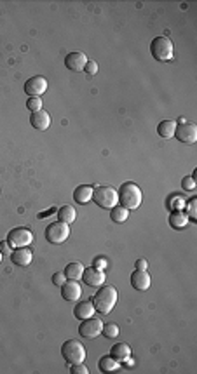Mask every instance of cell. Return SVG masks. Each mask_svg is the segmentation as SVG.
Here are the masks:
<instances>
[{"label":"cell","instance_id":"cell-7","mask_svg":"<svg viewBox=\"0 0 197 374\" xmlns=\"http://www.w3.org/2000/svg\"><path fill=\"white\" fill-rule=\"evenodd\" d=\"M70 237V226L63 221H55L51 223L49 226L46 228V240L49 244H55V245H59Z\"/></svg>","mask_w":197,"mask_h":374},{"label":"cell","instance_id":"cell-31","mask_svg":"<svg viewBox=\"0 0 197 374\" xmlns=\"http://www.w3.org/2000/svg\"><path fill=\"white\" fill-rule=\"evenodd\" d=\"M84 72L87 73L89 77L96 75V72H98V65H96V61H87V65H85Z\"/></svg>","mask_w":197,"mask_h":374},{"label":"cell","instance_id":"cell-2","mask_svg":"<svg viewBox=\"0 0 197 374\" xmlns=\"http://www.w3.org/2000/svg\"><path fill=\"white\" fill-rule=\"evenodd\" d=\"M117 197H119V204L126 209H138L143 200L141 188L136 183H124L119 188Z\"/></svg>","mask_w":197,"mask_h":374},{"label":"cell","instance_id":"cell-4","mask_svg":"<svg viewBox=\"0 0 197 374\" xmlns=\"http://www.w3.org/2000/svg\"><path fill=\"white\" fill-rule=\"evenodd\" d=\"M173 42L168 37H155L150 44V53L154 59L161 63H168L173 59Z\"/></svg>","mask_w":197,"mask_h":374},{"label":"cell","instance_id":"cell-32","mask_svg":"<svg viewBox=\"0 0 197 374\" xmlns=\"http://www.w3.org/2000/svg\"><path fill=\"white\" fill-rule=\"evenodd\" d=\"M107 260H105L103 256H98V258H94V261H93V267L94 268H100V270H105L107 268Z\"/></svg>","mask_w":197,"mask_h":374},{"label":"cell","instance_id":"cell-29","mask_svg":"<svg viewBox=\"0 0 197 374\" xmlns=\"http://www.w3.org/2000/svg\"><path fill=\"white\" fill-rule=\"evenodd\" d=\"M168 207L173 211H183V207H185V200L180 199L178 195H174L173 199L169 200V204H168Z\"/></svg>","mask_w":197,"mask_h":374},{"label":"cell","instance_id":"cell-13","mask_svg":"<svg viewBox=\"0 0 197 374\" xmlns=\"http://www.w3.org/2000/svg\"><path fill=\"white\" fill-rule=\"evenodd\" d=\"M81 294H82V289L77 280H66L61 286V298L65 299V301H77V299L81 298Z\"/></svg>","mask_w":197,"mask_h":374},{"label":"cell","instance_id":"cell-37","mask_svg":"<svg viewBox=\"0 0 197 374\" xmlns=\"http://www.w3.org/2000/svg\"><path fill=\"white\" fill-rule=\"evenodd\" d=\"M9 247H11V245L7 244V240L0 242V251H2V254H9Z\"/></svg>","mask_w":197,"mask_h":374},{"label":"cell","instance_id":"cell-11","mask_svg":"<svg viewBox=\"0 0 197 374\" xmlns=\"http://www.w3.org/2000/svg\"><path fill=\"white\" fill-rule=\"evenodd\" d=\"M105 279H107V275H105L103 270H100V268H85L84 271H82V280L85 282V286L89 287H101L105 282Z\"/></svg>","mask_w":197,"mask_h":374},{"label":"cell","instance_id":"cell-20","mask_svg":"<svg viewBox=\"0 0 197 374\" xmlns=\"http://www.w3.org/2000/svg\"><path fill=\"white\" fill-rule=\"evenodd\" d=\"M189 223V216L183 211H173L169 216V226L174 230H183Z\"/></svg>","mask_w":197,"mask_h":374},{"label":"cell","instance_id":"cell-10","mask_svg":"<svg viewBox=\"0 0 197 374\" xmlns=\"http://www.w3.org/2000/svg\"><path fill=\"white\" fill-rule=\"evenodd\" d=\"M47 91V80L46 77L42 75H35L30 77L27 82H25V92H27L30 98H40V94Z\"/></svg>","mask_w":197,"mask_h":374},{"label":"cell","instance_id":"cell-38","mask_svg":"<svg viewBox=\"0 0 197 374\" xmlns=\"http://www.w3.org/2000/svg\"><path fill=\"white\" fill-rule=\"evenodd\" d=\"M2 258H4V254H2V251H0V263H2Z\"/></svg>","mask_w":197,"mask_h":374},{"label":"cell","instance_id":"cell-25","mask_svg":"<svg viewBox=\"0 0 197 374\" xmlns=\"http://www.w3.org/2000/svg\"><path fill=\"white\" fill-rule=\"evenodd\" d=\"M128 216H129V209H126V207L119 206V204H117L115 207H112V213H110L112 221L124 223V221H128Z\"/></svg>","mask_w":197,"mask_h":374},{"label":"cell","instance_id":"cell-9","mask_svg":"<svg viewBox=\"0 0 197 374\" xmlns=\"http://www.w3.org/2000/svg\"><path fill=\"white\" fill-rule=\"evenodd\" d=\"M174 137H176L180 143H185V145H194L197 141V126L192 122H180V126H176L174 129Z\"/></svg>","mask_w":197,"mask_h":374},{"label":"cell","instance_id":"cell-28","mask_svg":"<svg viewBox=\"0 0 197 374\" xmlns=\"http://www.w3.org/2000/svg\"><path fill=\"white\" fill-rule=\"evenodd\" d=\"M27 108L31 111V113H33V111L42 110V100H40V98H28Z\"/></svg>","mask_w":197,"mask_h":374},{"label":"cell","instance_id":"cell-1","mask_svg":"<svg viewBox=\"0 0 197 374\" xmlns=\"http://www.w3.org/2000/svg\"><path fill=\"white\" fill-rule=\"evenodd\" d=\"M117 303V289L113 286H101L100 291L93 296V305L96 312L109 315Z\"/></svg>","mask_w":197,"mask_h":374},{"label":"cell","instance_id":"cell-6","mask_svg":"<svg viewBox=\"0 0 197 374\" xmlns=\"http://www.w3.org/2000/svg\"><path fill=\"white\" fill-rule=\"evenodd\" d=\"M93 200L103 209H112L119 204V197L117 191L110 187H98L93 190Z\"/></svg>","mask_w":197,"mask_h":374},{"label":"cell","instance_id":"cell-21","mask_svg":"<svg viewBox=\"0 0 197 374\" xmlns=\"http://www.w3.org/2000/svg\"><path fill=\"white\" fill-rule=\"evenodd\" d=\"M82 271H84V267H82L79 261H74V263L66 265L63 273H65V277L68 280H79V279H82Z\"/></svg>","mask_w":197,"mask_h":374},{"label":"cell","instance_id":"cell-15","mask_svg":"<svg viewBox=\"0 0 197 374\" xmlns=\"http://www.w3.org/2000/svg\"><path fill=\"white\" fill-rule=\"evenodd\" d=\"M131 286L136 291H147L150 287V275L147 270H136L131 273Z\"/></svg>","mask_w":197,"mask_h":374},{"label":"cell","instance_id":"cell-22","mask_svg":"<svg viewBox=\"0 0 197 374\" xmlns=\"http://www.w3.org/2000/svg\"><path fill=\"white\" fill-rule=\"evenodd\" d=\"M98 367L101 373H113L119 369V360H115L112 355H103L98 360Z\"/></svg>","mask_w":197,"mask_h":374},{"label":"cell","instance_id":"cell-8","mask_svg":"<svg viewBox=\"0 0 197 374\" xmlns=\"http://www.w3.org/2000/svg\"><path fill=\"white\" fill-rule=\"evenodd\" d=\"M101 329H103V322L96 317H89L85 321H82V324L79 325V334L84 340H96L101 334Z\"/></svg>","mask_w":197,"mask_h":374},{"label":"cell","instance_id":"cell-27","mask_svg":"<svg viewBox=\"0 0 197 374\" xmlns=\"http://www.w3.org/2000/svg\"><path fill=\"white\" fill-rule=\"evenodd\" d=\"M185 214L189 216V219H192V221H196V219H197V199H196V197H194V199H190L189 202H187Z\"/></svg>","mask_w":197,"mask_h":374},{"label":"cell","instance_id":"cell-33","mask_svg":"<svg viewBox=\"0 0 197 374\" xmlns=\"http://www.w3.org/2000/svg\"><path fill=\"white\" fill-rule=\"evenodd\" d=\"M89 369L84 366V362L82 364H74V367H72V374H87Z\"/></svg>","mask_w":197,"mask_h":374},{"label":"cell","instance_id":"cell-30","mask_svg":"<svg viewBox=\"0 0 197 374\" xmlns=\"http://www.w3.org/2000/svg\"><path fill=\"white\" fill-rule=\"evenodd\" d=\"M182 188L187 191H192L196 190V180H194V176H185L182 180Z\"/></svg>","mask_w":197,"mask_h":374},{"label":"cell","instance_id":"cell-3","mask_svg":"<svg viewBox=\"0 0 197 374\" xmlns=\"http://www.w3.org/2000/svg\"><path fill=\"white\" fill-rule=\"evenodd\" d=\"M61 355L68 364H82L87 357L85 347L77 340H66L61 347Z\"/></svg>","mask_w":197,"mask_h":374},{"label":"cell","instance_id":"cell-12","mask_svg":"<svg viewBox=\"0 0 197 374\" xmlns=\"http://www.w3.org/2000/svg\"><path fill=\"white\" fill-rule=\"evenodd\" d=\"M87 57H85L84 53H79V51H75V53H70L66 54L65 57V66L68 70H72V72H84L85 65H87Z\"/></svg>","mask_w":197,"mask_h":374},{"label":"cell","instance_id":"cell-14","mask_svg":"<svg viewBox=\"0 0 197 374\" xmlns=\"http://www.w3.org/2000/svg\"><path fill=\"white\" fill-rule=\"evenodd\" d=\"M30 124L33 129L46 131V129H49V126H51V115L47 113L46 110L33 111V113L30 115Z\"/></svg>","mask_w":197,"mask_h":374},{"label":"cell","instance_id":"cell-16","mask_svg":"<svg viewBox=\"0 0 197 374\" xmlns=\"http://www.w3.org/2000/svg\"><path fill=\"white\" fill-rule=\"evenodd\" d=\"M33 260V254L28 247H20L16 249L14 252H11V261L16 267H28Z\"/></svg>","mask_w":197,"mask_h":374},{"label":"cell","instance_id":"cell-36","mask_svg":"<svg viewBox=\"0 0 197 374\" xmlns=\"http://www.w3.org/2000/svg\"><path fill=\"white\" fill-rule=\"evenodd\" d=\"M148 268V263H147V260H138L136 261V270H147Z\"/></svg>","mask_w":197,"mask_h":374},{"label":"cell","instance_id":"cell-19","mask_svg":"<svg viewBox=\"0 0 197 374\" xmlns=\"http://www.w3.org/2000/svg\"><path fill=\"white\" fill-rule=\"evenodd\" d=\"M110 355L115 360H119V362H122V360H128L131 357V348L126 343H115L112 347V350H110Z\"/></svg>","mask_w":197,"mask_h":374},{"label":"cell","instance_id":"cell-5","mask_svg":"<svg viewBox=\"0 0 197 374\" xmlns=\"http://www.w3.org/2000/svg\"><path fill=\"white\" fill-rule=\"evenodd\" d=\"M31 242H33V233L27 226H18L7 233V244L12 249L28 247V245H31Z\"/></svg>","mask_w":197,"mask_h":374},{"label":"cell","instance_id":"cell-26","mask_svg":"<svg viewBox=\"0 0 197 374\" xmlns=\"http://www.w3.org/2000/svg\"><path fill=\"white\" fill-rule=\"evenodd\" d=\"M101 334L109 340H113V338L119 336V325L110 322V324H103V329H101Z\"/></svg>","mask_w":197,"mask_h":374},{"label":"cell","instance_id":"cell-34","mask_svg":"<svg viewBox=\"0 0 197 374\" xmlns=\"http://www.w3.org/2000/svg\"><path fill=\"white\" fill-rule=\"evenodd\" d=\"M65 282H66L65 273H55V275H53V284H55V286H59V287H61Z\"/></svg>","mask_w":197,"mask_h":374},{"label":"cell","instance_id":"cell-23","mask_svg":"<svg viewBox=\"0 0 197 374\" xmlns=\"http://www.w3.org/2000/svg\"><path fill=\"white\" fill-rule=\"evenodd\" d=\"M174 129H176V122H174V120H163V122H159L157 126V134L161 137L169 139V137L174 136Z\"/></svg>","mask_w":197,"mask_h":374},{"label":"cell","instance_id":"cell-18","mask_svg":"<svg viewBox=\"0 0 197 374\" xmlns=\"http://www.w3.org/2000/svg\"><path fill=\"white\" fill-rule=\"evenodd\" d=\"M93 199V187H89V185H81L74 190V200L77 204H87L89 200Z\"/></svg>","mask_w":197,"mask_h":374},{"label":"cell","instance_id":"cell-24","mask_svg":"<svg viewBox=\"0 0 197 374\" xmlns=\"http://www.w3.org/2000/svg\"><path fill=\"white\" fill-rule=\"evenodd\" d=\"M75 218H77V213H75V209L72 206H63L58 209V219L63 223H66V225H70V223H74Z\"/></svg>","mask_w":197,"mask_h":374},{"label":"cell","instance_id":"cell-17","mask_svg":"<svg viewBox=\"0 0 197 374\" xmlns=\"http://www.w3.org/2000/svg\"><path fill=\"white\" fill-rule=\"evenodd\" d=\"M96 312L93 301H79L74 308V315L79 321H85V319L93 317V313Z\"/></svg>","mask_w":197,"mask_h":374},{"label":"cell","instance_id":"cell-35","mask_svg":"<svg viewBox=\"0 0 197 374\" xmlns=\"http://www.w3.org/2000/svg\"><path fill=\"white\" fill-rule=\"evenodd\" d=\"M55 213H56V207H51L49 211H42V213L37 214V218H39V219H44V218H47V216H51V214H55Z\"/></svg>","mask_w":197,"mask_h":374}]
</instances>
